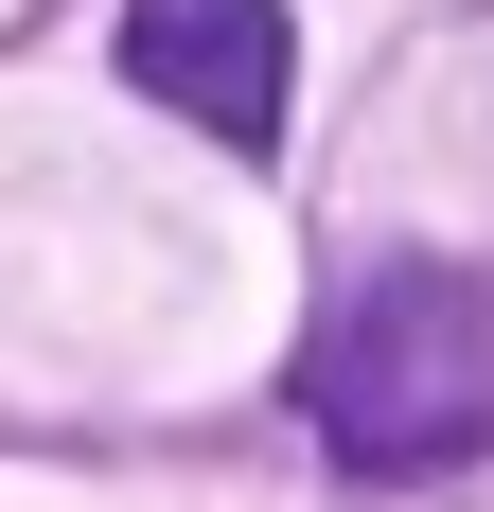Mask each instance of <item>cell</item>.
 <instances>
[{"label": "cell", "mask_w": 494, "mask_h": 512, "mask_svg": "<svg viewBox=\"0 0 494 512\" xmlns=\"http://www.w3.org/2000/svg\"><path fill=\"white\" fill-rule=\"evenodd\" d=\"M124 71L230 159L283 142V0H124Z\"/></svg>", "instance_id": "2"}, {"label": "cell", "mask_w": 494, "mask_h": 512, "mask_svg": "<svg viewBox=\"0 0 494 512\" xmlns=\"http://www.w3.org/2000/svg\"><path fill=\"white\" fill-rule=\"evenodd\" d=\"M300 424L353 477H459L494 442V283L477 265H371L300 336Z\"/></svg>", "instance_id": "1"}]
</instances>
